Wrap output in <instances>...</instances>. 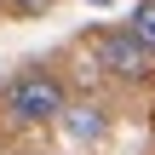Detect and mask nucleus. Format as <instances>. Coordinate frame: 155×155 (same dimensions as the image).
Segmentation results:
<instances>
[{"instance_id": "3", "label": "nucleus", "mask_w": 155, "mask_h": 155, "mask_svg": "<svg viewBox=\"0 0 155 155\" xmlns=\"http://www.w3.org/2000/svg\"><path fill=\"white\" fill-rule=\"evenodd\" d=\"M58 121L69 127V138H104V115H98V109H69V104H63Z\"/></svg>"}, {"instance_id": "5", "label": "nucleus", "mask_w": 155, "mask_h": 155, "mask_svg": "<svg viewBox=\"0 0 155 155\" xmlns=\"http://www.w3.org/2000/svg\"><path fill=\"white\" fill-rule=\"evenodd\" d=\"M6 6H12V12H17V17H40V12H46V6H52V0H6Z\"/></svg>"}, {"instance_id": "6", "label": "nucleus", "mask_w": 155, "mask_h": 155, "mask_svg": "<svg viewBox=\"0 0 155 155\" xmlns=\"http://www.w3.org/2000/svg\"><path fill=\"white\" fill-rule=\"evenodd\" d=\"M98 6H109V0H98Z\"/></svg>"}, {"instance_id": "2", "label": "nucleus", "mask_w": 155, "mask_h": 155, "mask_svg": "<svg viewBox=\"0 0 155 155\" xmlns=\"http://www.w3.org/2000/svg\"><path fill=\"white\" fill-rule=\"evenodd\" d=\"M92 58H98V69L115 75V81H144V75H150V52L132 40V29H98V35H92Z\"/></svg>"}, {"instance_id": "7", "label": "nucleus", "mask_w": 155, "mask_h": 155, "mask_svg": "<svg viewBox=\"0 0 155 155\" xmlns=\"http://www.w3.org/2000/svg\"><path fill=\"white\" fill-rule=\"evenodd\" d=\"M0 6H6V0H0Z\"/></svg>"}, {"instance_id": "4", "label": "nucleus", "mask_w": 155, "mask_h": 155, "mask_svg": "<svg viewBox=\"0 0 155 155\" xmlns=\"http://www.w3.org/2000/svg\"><path fill=\"white\" fill-rule=\"evenodd\" d=\"M127 29H132V40L155 58V0H138V6H132V23H127Z\"/></svg>"}, {"instance_id": "1", "label": "nucleus", "mask_w": 155, "mask_h": 155, "mask_svg": "<svg viewBox=\"0 0 155 155\" xmlns=\"http://www.w3.org/2000/svg\"><path fill=\"white\" fill-rule=\"evenodd\" d=\"M63 104H69V86L52 69H23L0 86V115L12 127H46V121L63 115Z\"/></svg>"}]
</instances>
